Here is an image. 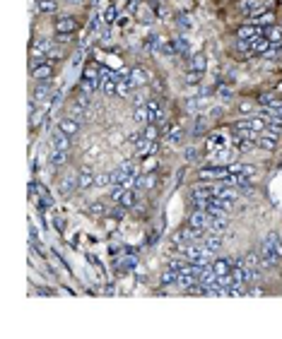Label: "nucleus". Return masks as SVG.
<instances>
[{
    "instance_id": "1",
    "label": "nucleus",
    "mask_w": 282,
    "mask_h": 339,
    "mask_svg": "<svg viewBox=\"0 0 282 339\" xmlns=\"http://www.w3.org/2000/svg\"><path fill=\"white\" fill-rule=\"evenodd\" d=\"M282 233H278V231H270L265 238H263V243H261V248H258V255H261V267L263 270H273V267H278L282 262V255L278 253V238H280Z\"/></svg>"
},
{
    "instance_id": "2",
    "label": "nucleus",
    "mask_w": 282,
    "mask_h": 339,
    "mask_svg": "<svg viewBox=\"0 0 282 339\" xmlns=\"http://www.w3.org/2000/svg\"><path fill=\"white\" fill-rule=\"evenodd\" d=\"M270 7H273V0H239V2H236V10L244 12V17L265 12V10H270Z\"/></svg>"
},
{
    "instance_id": "3",
    "label": "nucleus",
    "mask_w": 282,
    "mask_h": 339,
    "mask_svg": "<svg viewBox=\"0 0 282 339\" xmlns=\"http://www.w3.org/2000/svg\"><path fill=\"white\" fill-rule=\"evenodd\" d=\"M224 178H229V166L208 164L198 171V181H224Z\"/></svg>"
},
{
    "instance_id": "4",
    "label": "nucleus",
    "mask_w": 282,
    "mask_h": 339,
    "mask_svg": "<svg viewBox=\"0 0 282 339\" xmlns=\"http://www.w3.org/2000/svg\"><path fill=\"white\" fill-rule=\"evenodd\" d=\"M77 27H80V22L75 15H56V19H53L56 34H75Z\"/></svg>"
},
{
    "instance_id": "5",
    "label": "nucleus",
    "mask_w": 282,
    "mask_h": 339,
    "mask_svg": "<svg viewBox=\"0 0 282 339\" xmlns=\"http://www.w3.org/2000/svg\"><path fill=\"white\" fill-rule=\"evenodd\" d=\"M275 19H278V15H275L273 10H265V12H258V15H249V17H244V22H246V24H253V27H273Z\"/></svg>"
},
{
    "instance_id": "6",
    "label": "nucleus",
    "mask_w": 282,
    "mask_h": 339,
    "mask_svg": "<svg viewBox=\"0 0 282 339\" xmlns=\"http://www.w3.org/2000/svg\"><path fill=\"white\" fill-rule=\"evenodd\" d=\"M94 178H97V173H94L89 166H82V169L77 171V188H80V190L94 188Z\"/></svg>"
},
{
    "instance_id": "7",
    "label": "nucleus",
    "mask_w": 282,
    "mask_h": 339,
    "mask_svg": "<svg viewBox=\"0 0 282 339\" xmlns=\"http://www.w3.org/2000/svg\"><path fill=\"white\" fill-rule=\"evenodd\" d=\"M128 79H131L133 89H142V87H147V84H149V75H147V70H142L140 65L131 68V75H128Z\"/></svg>"
},
{
    "instance_id": "8",
    "label": "nucleus",
    "mask_w": 282,
    "mask_h": 339,
    "mask_svg": "<svg viewBox=\"0 0 282 339\" xmlns=\"http://www.w3.org/2000/svg\"><path fill=\"white\" fill-rule=\"evenodd\" d=\"M51 89H53V87H51V82H36V84H34V89H32V96H29V99H32L34 104H44V101L49 99Z\"/></svg>"
},
{
    "instance_id": "9",
    "label": "nucleus",
    "mask_w": 282,
    "mask_h": 339,
    "mask_svg": "<svg viewBox=\"0 0 282 339\" xmlns=\"http://www.w3.org/2000/svg\"><path fill=\"white\" fill-rule=\"evenodd\" d=\"M58 130H63L66 135L75 137L80 130H82V123H80L77 118H72V116H66V118H61V121H58Z\"/></svg>"
},
{
    "instance_id": "10",
    "label": "nucleus",
    "mask_w": 282,
    "mask_h": 339,
    "mask_svg": "<svg viewBox=\"0 0 282 339\" xmlns=\"http://www.w3.org/2000/svg\"><path fill=\"white\" fill-rule=\"evenodd\" d=\"M51 147H53V149H63V152H70L72 137H70V135H66L63 130H53V135H51Z\"/></svg>"
},
{
    "instance_id": "11",
    "label": "nucleus",
    "mask_w": 282,
    "mask_h": 339,
    "mask_svg": "<svg viewBox=\"0 0 282 339\" xmlns=\"http://www.w3.org/2000/svg\"><path fill=\"white\" fill-rule=\"evenodd\" d=\"M29 75H32L34 82H51V77H53V63H44L39 68L29 70Z\"/></svg>"
},
{
    "instance_id": "12",
    "label": "nucleus",
    "mask_w": 282,
    "mask_h": 339,
    "mask_svg": "<svg viewBox=\"0 0 282 339\" xmlns=\"http://www.w3.org/2000/svg\"><path fill=\"white\" fill-rule=\"evenodd\" d=\"M208 221H210V216H208V212H205V209H196V212H191V214H188V226H196V229H208Z\"/></svg>"
},
{
    "instance_id": "13",
    "label": "nucleus",
    "mask_w": 282,
    "mask_h": 339,
    "mask_svg": "<svg viewBox=\"0 0 282 339\" xmlns=\"http://www.w3.org/2000/svg\"><path fill=\"white\" fill-rule=\"evenodd\" d=\"M159 284L166 289V286H174V284H179V270H174V267H164V270L159 272Z\"/></svg>"
},
{
    "instance_id": "14",
    "label": "nucleus",
    "mask_w": 282,
    "mask_h": 339,
    "mask_svg": "<svg viewBox=\"0 0 282 339\" xmlns=\"http://www.w3.org/2000/svg\"><path fill=\"white\" fill-rule=\"evenodd\" d=\"M68 161H70V152H63V149H53L51 147V154H49V164L51 166L58 169V166H66Z\"/></svg>"
},
{
    "instance_id": "15",
    "label": "nucleus",
    "mask_w": 282,
    "mask_h": 339,
    "mask_svg": "<svg viewBox=\"0 0 282 339\" xmlns=\"http://www.w3.org/2000/svg\"><path fill=\"white\" fill-rule=\"evenodd\" d=\"M232 265H234V258H215V260H212V270H215L217 277L229 274V272H232Z\"/></svg>"
},
{
    "instance_id": "16",
    "label": "nucleus",
    "mask_w": 282,
    "mask_h": 339,
    "mask_svg": "<svg viewBox=\"0 0 282 339\" xmlns=\"http://www.w3.org/2000/svg\"><path fill=\"white\" fill-rule=\"evenodd\" d=\"M53 46H56L53 39H49V36H39V39L32 44V53H44V56H46Z\"/></svg>"
},
{
    "instance_id": "17",
    "label": "nucleus",
    "mask_w": 282,
    "mask_h": 339,
    "mask_svg": "<svg viewBox=\"0 0 282 339\" xmlns=\"http://www.w3.org/2000/svg\"><path fill=\"white\" fill-rule=\"evenodd\" d=\"M208 233H215V236H222L227 231V216H212L208 221Z\"/></svg>"
},
{
    "instance_id": "18",
    "label": "nucleus",
    "mask_w": 282,
    "mask_h": 339,
    "mask_svg": "<svg viewBox=\"0 0 282 339\" xmlns=\"http://www.w3.org/2000/svg\"><path fill=\"white\" fill-rule=\"evenodd\" d=\"M203 246H205V253H208V255H215L217 250H222V236L208 233V236L203 238Z\"/></svg>"
},
{
    "instance_id": "19",
    "label": "nucleus",
    "mask_w": 282,
    "mask_h": 339,
    "mask_svg": "<svg viewBox=\"0 0 282 339\" xmlns=\"http://www.w3.org/2000/svg\"><path fill=\"white\" fill-rule=\"evenodd\" d=\"M36 10H39L41 15H58L61 2H58V0H36Z\"/></svg>"
},
{
    "instance_id": "20",
    "label": "nucleus",
    "mask_w": 282,
    "mask_h": 339,
    "mask_svg": "<svg viewBox=\"0 0 282 339\" xmlns=\"http://www.w3.org/2000/svg\"><path fill=\"white\" fill-rule=\"evenodd\" d=\"M154 185H157V176L152 171H145V173H140V178H138L135 190H152Z\"/></svg>"
},
{
    "instance_id": "21",
    "label": "nucleus",
    "mask_w": 282,
    "mask_h": 339,
    "mask_svg": "<svg viewBox=\"0 0 282 339\" xmlns=\"http://www.w3.org/2000/svg\"><path fill=\"white\" fill-rule=\"evenodd\" d=\"M278 142H280V139L265 135V133H261L258 139H256V147H261V149H265V152H275V149H278Z\"/></svg>"
},
{
    "instance_id": "22",
    "label": "nucleus",
    "mask_w": 282,
    "mask_h": 339,
    "mask_svg": "<svg viewBox=\"0 0 282 339\" xmlns=\"http://www.w3.org/2000/svg\"><path fill=\"white\" fill-rule=\"evenodd\" d=\"M152 144H154V142H149L147 137H140V139L135 142V156H138V159L149 156V152H152Z\"/></svg>"
},
{
    "instance_id": "23",
    "label": "nucleus",
    "mask_w": 282,
    "mask_h": 339,
    "mask_svg": "<svg viewBox=\"0 0 282 339\" xmlns=\"http://www.w3.org/2000/svg\"><path fill=\"white\" fill-rule=\"evenodd\" d=\"M270 46H273V44H270L268 36H258V39H253V48H251V53H253V56H263Z\"/></svg>"
},
{
    "instance_id": "24",
    "label": "nucleus",
    "mask_w": 282,
    "mask_h": 339,
    "mask_svg": "<svg viewBox=\"0 0 282 339\" xmlns=\"http://www.w3.org/2000/svg\"><path fill=\"white\" fill-rule=\"evenodd\" d=\"M101 92H104L106 96H118V79L114 77V72H111V77H109V79H104V82H101Z\"/></svg>"
},
{
    "instance_id": "25",
    "label": "nucleus",
    "mask_w": 282,
    "mask_h": 339,
    "mask_svg": "<svg viewBox=\"0 0 282 339\" xmlns=\"http://www.w3.org/2000/svg\"><path fill=\"white\" fill-rule=\"evenodd\" d=\"M114 183V171H99L94 178V188H111Z\"/></svg>"
},
{
    "instance_id": "26",
    "label": "nucleus",
    "mask_w": 282,
    "mask_h": 339,
    "mask_svg": "<svg viewBox=\"0 0 282 339\" xmlns=\"http://www.w3.org/2000/svg\"><path fill=\"white\" fill-rule=\"evenodd\" d=\"M75 188H77V173H70L61 181V195H70Z\"/></svg>"
},
{
    "instance_id": "27",
    "label": "nucleus",
    "mask_w": 282,
    "mask_h": 339,
    "mask_svg": "<svg viewBox=\"0 0 282 339\" xmlns=\"http://www.w3.org/2000/svg\"><path fill=\"white\" fill-rule=\"evenodd\" d=\"M118 204H123L126 209H133V207L138 204V190H135V188H128V190L123 193V198H121Z\"/></svg>"
},
{
    "instance_id": "28",
    "label": "nucleus",
    "mask_w": 282,
    "mask_h": 339,
    "mask_svg": "<svg viewBox=\"0 0 282 339\" xmlns=\"http://www.w3.org/2000/svg\"><path fill=\"white\" fill-rule=\"evenodd\" d=\"M183 137H186L183 128H181V125H174V128H169V133H166V142H169V144H179V142H183Z\"/></svg>"
},
{
    "instance_id": "29",
    "label": "nucleus",
    "mask_w": 282,
    "mask_h": 339,
    "mask_svg": "<svg viewBox=\"0 0 282 339\" xmlns=\"http://www.w3.org/2000/svg\"><path fill=\"white\" fill-rule=\"evenodd\" d=\"M159 133H162V128H159L157 123H147V125L142 128V137H147L149 142H157V139H159Z\"/></svg>"
},
{
    "instance_id": "30",
    "label": "nucleus",
    "mask_w": 282,
    "mask_h": 339,
    "mask_svg": "<svg viewBox=\"0 0 282 339\" xmlns=\"http://www.w3.org/2000/svg\"><path fill=\"white\" fill-rule=\"evenodd\" d=\"M265 36L270 39V44H273V46H282V27H280V24L268 27V34H265Z\"/></svg>"
},
{
    "instance_id": "31",
    "label": "nucleus",
    "mask_w": 282,
    "mask_h": 339,
    "mask_svg": "<svg viewBox=\"0 0 282 339\" xmlns=\"http://www.w3.org/2000/svg\"><path fill=\"white\" fill-rule=\"evenodd\" d=\"M82 77H87V79H99V82H101V77H99V65L89 61V63L84 65V70H82Z\"/></svg>"
},
{
    "instance_id": "32",
    "label": "nucleus",
    "mask_w": 282,
    "mask_h": 339,
    "mask_svg": "<svg viewBox=\"0 0 282 339\" xmlns=\"http://www.w3.org/2000/svg\"><path fill=\"white\" fill-rule=\"evenodd\" d=\"M116 17H118V10H116L114 5H109V7L104 10V15H101V22H104L106 27H111V24L116 22Z\"/></svg>"
},
{
    "instance_id": "33",
    "label": "nucleus",
    "mask_w": 282,
    "mask_h": 339,
    "mask_svg": "<svg viewBox=\"0 0 282 339\" xmlns=\"http://www.w3.org/2000/svg\"><path fill=\"white\" fill-rule=\"evenodd\" d=\"M200 82H203V72H200V70H191V68H188V72H186V84L198 87Z\"/></svg>"
},
{
    "instance_id": "34",
    "label": "nucleus",
    "mask_w": 282,
    "mask_h": 339,
    "mask_svg": "<svg viewBox=\"0 0 282 339\" xmlns=\"http://www.w3.org/2000/svg\"><path fill=\"white\" fill-rule=\"evenodd\" d=\"M205 65H208L205 53H196V56L191 58V70H200V72H205Z\"/></svg>"
},
{
    "instance_id": "35",
    "label": "nucleus",
    "mask_w": 282,
    "mask_h": 339,
    "mask_svg": "<svg viewBox=\"0 0 282 339\" xmlns=\"http://www.w3.org/2000/svg\"><path fill=\"white\" fill-rule=\"evenodd\" d=\"M44 63H49V56H44V53H29V70L39 68Z\"/></svg>"
},
{
    "instance_id": "36",
    "label": "nucleus",
    "mask_w": 282,
    "mask_h": 339,
    "mask_svg": "<svg viewBox=\"0 0 282 339\" xmlns=\"http://www.w3.org/2000/svg\"><path fill=\"white\" fill-rule=\"evenodd\" d=\"M135 123H140V125H147L149 123V113H147V106H135Z\"/></svg>"
},
{
    "instance_id": "37",
    "label": "nucleus",
    "mask_w": 282,
    "mask_h": 339,
    "mask_svg": "<svg viewBox=\"0 0 282 339\" xmlns=\"http://www.w3.org/2000/svg\"><path fill=\"white\" fill-rule=\"evenodd\" d=\"M87 212H89V216H104L109 209L104 207V202H99V200H97V202H92L89 207H87Z\"/></svg>"
},
{
    "instance_id": "38",
    "label": "nucleus",
    "mask_w": 282,
    "mask_h": 339,
    "mask_svg": "<svg viewBox=\"0 0 282 339\" xmlns=\"http://www.w3.org/2000/svg\"><path fill=\"white\" fill-rule=\"evenodd\" d=\"M46 56H49V63H61V61L66 58V51H63L61 46H58V48L53 46V48H51V51H49Z\"/></svg>"
},
{
    "instance_id": "39",
    "label": "nucleus",
    "mask_w": 282,
    "mask_h": 339,
    "mask_svg": "<svg viewBox=\"0 0 282 339\" xmlns=\"http://www.w3.org/2000/svg\"><path fill=\"white\" fill-rule=\"evenodd\" d=\"M109 190H111V193H109V195H111V200H114V202H121V198H123V193H126L128 188H123L121 183H114Z\"/></svg>"
},
{
    "instance_id": "40",
    "label": "nucleus",
    "mask_w": 282,
    "mask_h": 339,
    "mask_svg": "<svg viewBox=\"0 0 282 339\" xmlns=\"http://www.w3.org/2000/svg\"><path fill=\"white\" fill-rule=\"evenodd\" d=\"M53 41H56V46H70L75 44V34H56Z\"/></svg>"
},
{
    "instance_id": "41",
    "label": "nucleus",
    "mask_w": 282,
    "mask_h": 339,
    "mask_svg": "<svg viewBox=\"0 0 282 339\" xmlns=\"http://www.w3.org/2000/svg\"><path fill=\"white\" fill-rule=\"evenodd\" d=\"M244 258H246V265H249V267H261V255H258V250H249Z\"/></svg>"
},
{
    "instance_id": "42",
    "label": "nucleus",
    "mask_w": 282,
    "mask_h": 339,
    "mask_svg": "<svg viewBox=\"0 0 282 339\" xmlns=\"http://www.w3.org/2000/svg\"><path fill=\"white\" fill-rule=\"evenodd\" d=\"M131 92H135V89H133V84H131V79H123V82H118V96H121V99H126Z\"/></svg>"
},
{
    "instance_id": "43",
    "label": "nucleus",
    "mask_w": 282,
    "mask_h": 339,
    "mask_svg": "<svg viewBox=\"0 0 282 339\" xmlns=\"http://www.w3.org/2000/svg\"><path fill=\"white\" fill-rule=\"evenodd\" d=\"M70 116L72 118H77L80 123L87 118V108H82V106H77V104H72V108H70Z\"/></svg>"
},
{
    "instance_id": "44",
    "label": "nucleus",
    "mask_w": 282,
    "mask_h": 339,
    "mask_svg": "<svg viewBox=\"0 0 282 339\" xmlns=\"http://www.w3.org/2000/svg\"><path fill=\"white\" fill-rule=\"evenodd\" d=\"M217 284H219L222 289H232V286H234V277H232V272H229V274L217 277Z\"/></svg>"
},
{
    "instance_id": "45",
    "label": "nucleus",
    "mask_w": 282,
    "mask_h": 339,
    "mask_svg": "<svg viewBox=\"0 0 282 339\" xmlns=\"http://www.w3.org/2000/svg\"><path fill=\"white\" fill-rule=\"evenodd\" d=\"M265 135H270V137H275V139H282V128L280 125H265Z\"/></svg>"
},
{
    "instance_id": "46",
    "label": "nucleus",
    "mask_w": 282,
    "mask_h": 339,
    "mask_svg": "<svg viewBox=\"0 0 282 339\" xmlns=\"http://www.w3.org/2000/svg\"><path fill=\"white\" fill-rule=\"evenodd\" d=\"M217 96H219L222 101H232V96H234V92H232L229 87H219V89H217Z\"/></svg>"
},
{
    "instance_id": "47",
    "label": "nucleus",
    "mask_w": 282,
    "mask_h": 339,
    "mask_svg": "<svg viewBox=\"0 0 282 339\" xmlns=\"http://www.w3.org/2000/svg\"><path fill=\"white\" fill-rule=\"evenodd\" d=\"M241 173L249 176V178H253V176H256V166H253V164H244V166H241Z\"/></svg>"
},
{
    "instance_id": "48",
    "label": "nucleus",
    "mask_w": 282,
    "mask_h": 339,
    "mask_svg": "<svg viewBox=\"0 0 282 339\" xmlns=\"http://www.w3.org/2000/svg\"><path fill=\"white\" fill-rule=\"evenodd\" d=\"M196 154H198V152H196V149H193V147H191V149H186V154H183V159H186V164H193V161H196V159H198V156H196Z\"/></svg>"
},
{
    "instance_id": "49",
    "label": "nucleus",
    "mask_w": 282,
    "mask_h": 339,
    "mask_svg": "<svg viewBox=\"0 0 282 339\" xmlns=\"http://www.w3.org/2000/svg\"><path fill=\"white\" fill-rule=\"evenodd\" d=\"M239 111H241V113H251V111H253V101H241V104H239Z\"/></svg>"
},
{
    "instance_id": "50",
    "label": "nucleus",
    "mask_w": 282,
    "mask_h": 339,
    "mask_svg": "<svg viewBox=\"0 0 282 339\" xmlns=\"http://www.w3.org/2000/svg\"><path fill=\"white\" fill-rule=\"evenodd\" d=\"M118 169H123V171H131V173H133V171H135V161H133V159H126Z\"/></svg>"
},
{
    "instance_id": "51",
    "label": "nucleus",
    "mask_w": 282,
    "mask_h": 339,
    "mask_svg": "<svg viewBox=\"0 0 282 339\" xmlns=\"http://www.w3.org/2000/svg\"><path fill=\"white\" fill-rule=\"evenodd\" d=\"M80 65H82V51H77L72 58V68H80Z\"/></svg>"
},
{
    "instance_id": "52",
    "label": "nucleus",
    "mask_w": 282,
    "mask_h": 339,
    "mask_svg": "<svg viewBox=\"0 0 282 339\" xmlns=\"http://www.w3.org/2000/svg\"><path fill=\"white\" fill-rule=\"evenodd\" d=\"M104 293H114V284H106L104 286Z\"/></svg>"
},
{
    "instance_id": "53",
    "label": "nucleus",
    "mask_w": 282,
    "mask_h": 339,
    "mask_svg": "<svg viewBox=\"0 0 282 339\" xmlns=\"http://www.w3.org/2000/svg\"><path fill=\"white\" fill-rule=\"evenodd\" d=\"M68 2H82V0H68Z\"/></svg>"
}]
</instances>
